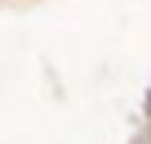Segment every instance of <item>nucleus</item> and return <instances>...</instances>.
I'll return each instance as SVG.
<instances>
[{
	"mask_svg": "<svg viewBox=\"0 0 151 144\" xmlns=\"http://www.w3.org/2000/svg\"><path fill=\"white\" fill-rule=\"evenodd\" d=\"M148 112H151V96H148Z\"/></svg>",
	"mask_w": 151,
	"mask_h": 144,
	"instance_id": "nucleus-1",
	"label": "nucleus"
}]
</instances>
